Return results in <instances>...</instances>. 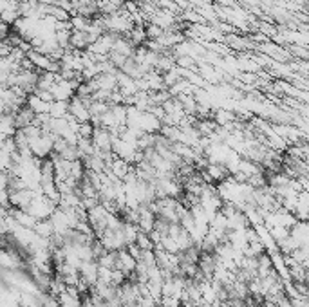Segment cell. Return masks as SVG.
Wrapping results in <instances>:
<instances>
[{"label": "cell", "mask_w": 309, "mask_h": 307, "mask_svg": "<svg viewBox=\"0 0 309 307\" xmlns=\"http://www.w3.org/2000/svg\"><path fill=\"white\" fill-rule=\"evenodd\" d=\"M129 40L134 44V47L138 45H143L146 42V34H145V26H134L130 29L129 33Z\"/></svg>", "instance_id": "obj_10"}, {"label": "cell", "mask_w": 309, "mask_h": 307, "mask_svg": "<svg viewBox=\"0 0 309 307\" xmlns=\"http://www.w3.org/2000/svg\"><path fill=\"white\" fill-rule=\"evenodd\" d=\"M145 34H146V40H158L159 36L163 34V29L158 28V26H154V24H150V22H146Z\"/></svg>", "instance_id": "obj_14"}, {"label": "cell", "mask_w": 309, "mask_h": 307, "mask_svg": "<svg viewBox=\"0 0 309 307\" xmlns=\"http://www.w3.org/2000/svg\"><path fill=\"white\" fill-rule=\"evenodd\" d=\"M69 112V101H53L49 109L51 117H65Z\"/></svg>", "instance_id": "obj_11"}, {"label": "cell", "mask_w": 309, "mask_h": 307, "mask_svg": "<svg viewBox=\"0 0 309 307\" xmlns=\"http://www.w3.org/2000/svg\"><path fill=\"white\" fill-rule=\"evenodd\" d=\"M107 168L111 170V173H112V175L118 179V181H123L125 175H127V173L132 170V167H130L129 163L123 161V159H119V157H114L112 163H111Z\"/></svg>", "instance_id": "obj_5"}, {"label": "cell", "mask_w": 309, "mask_h": 307, "mask_svg": "<svg viewBox=\"0 0 309 307\" xmlns=\"http://www.w3.org/2000/svg\"><path fill=\"white\" fill-rule=\"evenodd\" d=\"M78 273H80V279L84 280L90 289V287L98 282V262H96V260H87V262H82Z\"/></svg>", "instance_id": "obj_4"}, {"label": "cell", "mask_w": 309, "mask_h": 307, "mask_svg": "<svg viewBox=\"0 0 309 307\" xmlns=\"http://www.w3.org/2000/svg\"><path fill=\"white\" fill-rule=\"evenodd\" d=\"M175 6L179 7L181 11H185V9H188L190 7V4H188V0H172Z\"/></svg>", "instance_id": "obj_16"}, {"label": "cell", "mask_w": 309, "mask_h": 307, "mask_svg": "<svg viewBox=\"0 0 309 307\" xmlns=\"http://www.w3.org/2000/svg\"><path fill=\"white\" fill-rule=\"evenodd\" d=\"M134 49H136L134 44L129 38H125V36H118V38L114 40L112 53H118V55L125 56V58H130V56L134 55Z\"/></svg>", "instance_id": "obj_7"}, {"label": "cell", "mask_w": 309, "mask_h": 307, "mask_svg": "<svg viewBox=\"0 0 309 307\" xmlns=\"http://www.w3.org/2000/svg\"><path fill=\"white\" fill-rule=\"evenodd\" d=\"M114 269H119V271L129 279L136 269V258L130 257L127 250H119V251H116V264H114Z\"/></svg>", "instance_id": "obj_2"}, {"label": "cell", "mask_w": 309, "mask_h": 307, "mask_svg": "<svg viewBox=\"0 0 309 307\" xmlns=\"http://www.w3.org/2000/svg\"><path fill=\"white\" fill-rule=\"evenodd\" d=\"M69 22L73 26V31H87V28H89V24H90V18H85L82 17V15H73Z\"/></svg>", "instance_id": "obj_13"}, {"label": "cell", "mask_w": 309, "mask_h": 307, "mask_svg": "<svg viewBox=\"0 0 309 307\" xmlns=\"http://www.w3.org/2000/svg\"><path fill=\"white\" fill-rule=\"evenodd\" d=\"M40 4H45V6H56L58 0H38Z\"/></svg>", "instance_id": "obj_17"}, {"label": "cell", "mask_w": 309, "mask_h": 307, "mask_svg": "<svg viewBox=\"0 0 309 307\" xmlns=\"http://www.w3.org/2000/svg\"><path fill=\"white\" fill-rule=\"evenodd\" d=\"M69 116L76 119L78 123H87L90 121V112H89V107L85 103L84 100H80L78 96H73L71 100H69Z\"/></svg>", "instance_id": "obj_1"}, {"label": "cell", "mask_w": 309, "mask_h": 307, "mask_svg": "<svg viewBox=\"0 0 309 307\" xmlns=\"http://www.w3.org/2000/svg\"><path fill=\"white\" fill-rule=\"evenodd\" d=\"M138 248H141L143 251H154V242L150 240V237H148V233H143V231H140L138 233V237H136V242H134Z\"/></svg>", "instance_id": "obj_12"}, {"label": "cell", "mask_w": 309, "mask_h": 307, "mask_svg": "<svg viewBox=\"0 0 309 307\" xmlns=\"http://www.w3.org/2000/svg\"><path fill=\"white\" fill-rule=\"evenodd\" d=\"M92 130H94V127H92V123H90V121L80 123V125H78V136H80V138L90 140V136H92Z\"/></svg>", "instance_id": "obj_15"}, {"label": "cell", "mask_w": 309, "mask_h": 307, "mask_svg": "<svg viewBox=\"0 0 309 307\" xmlns=\"http://www.w3.org/2000/svg\"><path fill=\"white\" fill-rule=\"evenodd\" d=\"M80 307H94L92 306V302H90V296H85V300L82 302V306Z\"/></svg>", "instance_id": "obj_18"}, {"label": "cell", "mask_w": 309, "mask_h": 307, "mask_svg": "<svg viewBox=\"0 0 309 307\" xmlns=\"http://www.w3.org/2000/svg\"><path fill=\"white\" fill-rule=\"evenodd\" d=\"M90 141H92V145L98 150H111V146H112V136L103 127H94L92 136H90Z\"/></svg>", "instance_id": "obj_3"}, {"label": "cell", "mask_w": 309, "mask_h": 307, "mask_svg": "<svg viewBox=\"0 0 309 307\" xmlns=\"http://www.w3.org/2000/svg\"><path fill=\"white\" fill-rule=\"evenodd\" d=\"M90 45L89 36L85 31H73L71 38H69V47L73 51H85Z\"/></svg>", "instance_id": "obj_8"}, {"label": "cell", "mask_w": 309, "mask_h": 307, "mask_svg": "<svg viewBox=\"0 0 309 307\" xmlns=\"http://www.w3.org/2000/svg\"><path fill=\"white\" fill-rule=\"evenodd\" d=\"M239 117L237 114L230 111V109H225V107H221V109H215L214 111V121L219 125V127H228L231 123H235Z\"/></svg>", "instance_id": "obj_6"}, {"label": "cell", "mask_w": 309, "mask_h": 307, "mask_svg": "<svg viewBox=\"0 0 309 307\" xmlns=\"http://www.w3.org/2000/svg\"><path fill=\"white\" fill-rule=\"evenodd\" d=\"M250 226L248 223V219L244 217V213L242 212H237L233 215L228 217V231H233V229H244Z\"/></svg>", "instance_id": "obj_9"}]
</instances>
